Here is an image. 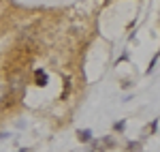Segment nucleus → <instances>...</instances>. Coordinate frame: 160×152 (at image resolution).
<instances>
[{"instance_id": "obj_1", "label": "nucleus", "mask_w": 160, "mask_h": 152, "mask_svg": "<svg viewBox=\"0 0 160 152\" xmlns=\"http://www.w3.org/2000/svg\"><path fill=\"white\" fill-rule=\"evenodd\" d=\"M34 84H37V86H45V84H47V73H45L43 69H37V71H34Z\"/></svg>"}, {"instance_id": "obj_2", "label": "nucleus", "mask_w": 160, "mask_h": 152, "mask_svg": "<svg viewBox=\"0 0 160 152\" xmlns=\"http://www.w3.org/2000/svg\"><path fill=\"white\" fill-rule=\"evenodd\" d=\"M105 146H113V141H111V139L94 141V144H92V150H90V152H105Z\"/></svg>"}, {"instance_id": "obj_3", "label": "nucleus", "mask_w": 160, "mask_h": 152, "mask_svg": "<svg viewBox=\"0 0 160 152\" xmlns=\"http://www.w3.org/2000/svg\"><path fill=\"white\" fill-rule=\"evenodd\" d=\"M77 137H79V141H90V139H92V131H90V128L77 131Z\"/></svg>"}, {"instance_id": "obj_4", "label": "nucleus", "mask_w": 160, "mask_h": 152, "mask_svg": "<svg viewBox=\"0 0 160 152\" xmlns=\"http://www.w3.org/2000/svg\"><path fill=\"white\" fill-rule=\"evenodd\" d=\"M156 62H158V54L154 56V60H152V64H149V69H148V75H152V71H154V66H156Z\"/></svg>"}, {"instance_id": "obj_5", "label": "nucleus", "mask_w": 160, "mask_h": 152, "mask_svg": "<svg viewBox=\"0 0 160 152\" xmlns=\"http://www.w3.org/2000/svg\"><path fill=\"white\" fill-rule=\"evenodd\" d=\"M113 128H115V131H124V122H115V127H113Z\"/></svg>"}, {"instance_id": "obj_6", "label": "nucleus", "mask_w": 160, "mask_h": 152, "mask_svg": "<svg viewBox=\"0 0 160 152\" xmlns=\"http://www.w3.org/2000/svg\"><path fill=\"white\" fill-rule=\"evenodd\" d=\"M19 152H32V150H28V148H22V150H19Z\"/></svg>"}]
</instances>
